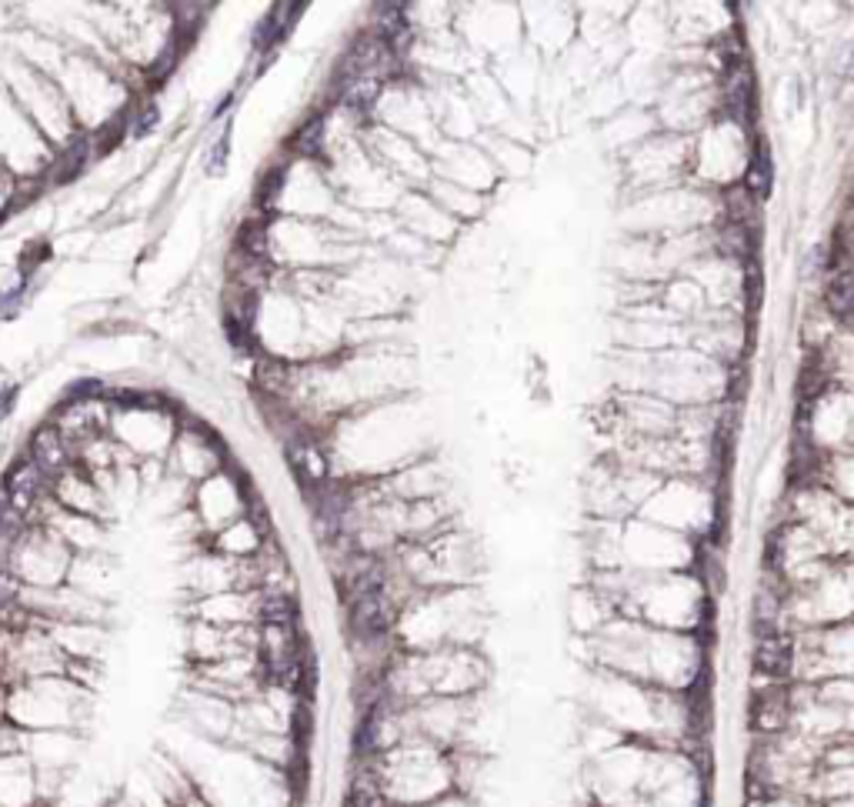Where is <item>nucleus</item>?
Masks as SVG:
<instances>
[{
	"mask_svg": "<svg viewBox=\"0 0 854 807\" xmlns=\"http://www.w3.org/2000/svg\"><path fill=\"white\" fill-rule=\"evenodd\" d=\"M361 764H367L381 787L385 807H428L457 794L454 751L424 738H408Z\"/></svg>",
	"mask_w": 854,
	"mask_h": 807,
	"instance_id": "nucleus-1",
	"label": "nucleus"
},
{
	"mask_svg": "<svg viewBox=\"0 0 854 807\" xmlns=\"http://www.w3.org/2000/svg\"><path fill=\"white\" fill-rule=\"evenodd\" d=\"M251 484L241 471H234L231 464L214 471L211 477H204L201 484H195V497H191V508L195 518L204 531V538L221 534L224 528H231L234 521L254 515L260 504L251 497Z\"/></svg>",
	"mask_w": 854,
	"mask_h": 807,
	"instance_id": "nucleus-2",
	"label": "nucleus"
},
{
	"mask_svg": "<svg viewBox=\"0 0 854 807\" xmlns=\"http://www.w3.org/2000/svg\"><path fill=\"white\" fill-rule=\"evenodd\" d=\"M170 454H174V461H177L180 477L191 480V484H201L204 477H211L214 471H221V467L231 464L224 444H221L204 424L177 428L174 444H170Z\"/></svg>",
	"mask_w": 854,
	"mask_h": 807,
	"instance_id": "nucleus-3",
	"label": "nucleus"
},
{
	"mask_svg": "<svg viewBox=\"0 0 854 807\" xmlns=\"http://www.w3.org/2000/svg\"><path fill=\"white\" fill-rule=\"evenodd\" d=\"M24 457H27L51 484L77 464L74 444H70L54 424H44V428H37V431L31 434V444H27V454H24Z\"/></svg>",
	"mask_w": 854,
	"mask_h": 807,
	"instance_id": "nucleus-4",
	"label": "nucleus"
},
{
	"mask_svg": "<svg viewBox=\"0 0 854 807\" xmlns=\"http://www.w3.org/2000/svg\"><path fill=\"white\" fill-rule=\"evenodd\" d=\"M47 487L51 480L27 461L21 457L18 464H11V471L4 474V484H0V494H4V500L11 504V511H18L21 518H27L37 504L47 497Z\"/></svg>",
	"mask_w": 854,
	"mask_h": 807,
	"instance_id": "nucleus-5",
	"label": "nucleus"
},
{
	"mask_svg": "<svg viewBox=\"0 0 854 807\" xmlns=\"http://www.w3.org/2000/svg\"><path fill=\"white\" fill-rule=\"evenodd\" d=\"M77 484H80V487H77L80 494H93V490H98L87 474H80V480H77ZM57 497H64V504L70 508V500H74V497H67V494H57ZM74 515H80V518H90V515H93V504H77V500H74Z\"/></svg>",
	"mask_w": 854,
	"mask_h": 807,
	"instance_id": "nucleus-6",
	"label": "nucleus"
},
{
	"mask_svg": "<svg viewBox=\"0 0 854 807\" xmlns=\"http://www.w3.org/2000/svg\"><path fill=\"white\" fill-rule=\"evenodd\" d=\"M34 807H37V804H34Z\"/></svg>",
	"mask_w": 854,
	"mask_h": 807,
	"instance_id": "nucleus-7",
	"label": "nucleus"
}]
</instances>
